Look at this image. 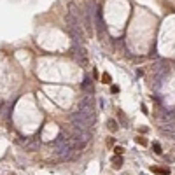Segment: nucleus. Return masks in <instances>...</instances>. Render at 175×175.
Returning <instances> with one entry per match:
<instances>
[{"instance_id": "nucleus-2", "label": "nucleus", "mask_w": 175, "mask_h": 175, "mask_svg": "<svg viewBox=\"0 0 175 175\" xmlns=\"http://www.w3.org/2000/svg\"><path fill=\"white\" fill-rule=\"evenodd\" d=\"M77 112L88 114V116H95V98L91 95H86L81 98V102L77 105Z\"/></svg>"}, {"instance_id": "nucleus-9", "label": "nucleus", "mask_w": 175, "mask_h": 175, "mask_svg": "<svg viewBox=\"0 0 175 175\" xmlns=\"http://www.w3.org/2000/svg\"><path fill=\"white\" fill-rule=\"evenodd\" d=\"M135 140H137V142H138L140 145H147V140H145V138H142V137H137Z\"/></svg>"}, {"instance_id": "nucleus-5", "label": "nucleus", "mask_w": 175, "mask_h": 175, "mask_svg": "<svg viewBox=\"0 0 175 175\" xmlns=\"http://www.w3.org/2000/svg\"><path fill=\"white\" fill-rule=\"evenodd\" d=\"M107 128H109L110 131H117V123H116V119H109V121H107Z\"/></svg>"}, {"instance_id": "nucleus-3", "label": "nucleus", "mask_w": 175, "mask_h": 175, "mask_svg": "<svg viewBox=\"0 0 175 175\" xmlns=\"http://www.w3.org/2000/svg\"><path fill=\"white\" fill-rule=\"evenodd\" d=\"M39 147H41V140H39V138H30V140H26V142H25V149H26V151H30V152L37 151Z\"/></svg>"}, {"instance_id": "nucleus-7", "label": "nucleus", "mask_w": 175, "mask_h": 175, "mask_svg": "<svg viewBox=\"0 0 175 175\" xmlns=\"http://www.w3.org/2000/svg\"><path fill=\"white\" fill-rule=\"evenodd\" d=\"M152 149H154L156 154H161V145L158 144V142H154V144H152Z\"/></svg>"}, {"instance_id": "nucleus-11", "label": "nucleus", "mask_w": 175, "mask_h": 175, "mask_svg": "<svg viewBox=\"0 0 175 175\" xmlns=\"http://www.w3.org/2000/svg\"><path fill=\"white\" fill-rule=\"evenodd\" d=\"M9 175H16V173H9Z\"/></svg>"}, {"instance_id": "nucleus-10", "label": "nucleus", "mask_w": 175, "mask_h": 175, "mask_svg": "<svg viewBox=\"0 0 175 175\" xmlns=\"http://www.w3.org/2000/svg\"><path fill=\"white\" fill-rule=\"evenodd\" d=\"M114 151H116V156H121V154H123V147H116Z\"/></svg>"}, {"instance_id": "nucleus-6", "label": "nucleus", "mask_w": 175, "mask_h": 175, "mask_svg": "<svg viewBox=\"0 0 175 175\" xmlns=\"http://www.w3.org/2000/svg\"><path fill=\"white\" fill-rule=\"evenodd\" d=\"M152 172H156V173H159V175H168L170 173V168H152Z\"/></svg>"}, {"instance_id": "nucleus-1", "label": "nucleus", "mask_w": 175, "mask_h": 175, "mask_svg": "<svg viewBox=\"0 0 175 175\" xmlns=\"http://www.w3.org/2000/svg\"><path fill=\"white\" fill-rule=\"evenodd\" d=\"M95 119H96V116H88V114H83V112H74L70 116V123L74 124V128L86 130V131L95 124Z\"/></svg>"}, {"instance_id": "nucleus-8", "label": "nucleus", "mask_w": 175, "mask_h": 175, "mask_svg": "<svg viewBox=\"0 0 175 175\" xmlns=\"http://www.w3.org/2000/svg\"><path fill=\"white\" fill-rule=\"evenodd\" d=\"M102 83L103 84H109V83H110V75H109V74H103V75H102Z\"/></svg>"}, {"instance_id": "nucleus-4", "label": "nucleus", "mask_w": 175, "mask_h": 175, "mask_svg": "<svg viewBox=\"0 0 175 175\" xmlns=\"http://www.w3.org/2000/svg\"><path fill=\"white\" fill-rule=\"evenodd\" d=\"M112 166L116 168V170H119V168L123 166V158H121V156H114L112 158Z\"/></svg>"}]
</instances>
